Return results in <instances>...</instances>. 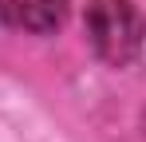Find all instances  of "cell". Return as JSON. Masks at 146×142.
Instances as JSON below:
<instances>
[{"instance_id": "cell-1", "label": "cell", "mask_w": 146, "mask_h": 142, "mask_svg": "<svg viewBox=\"0 0 146 142\" xmlns=\"http://www.w3.org/2000/svg\"><path fill=\"white\" fill-rule=\"evenodd\" d=\"M83 24L95 55L107 59L111 67L134 63L146 44V20L130 0H87Z\"/></svg>"}, {"instance_id": "cell-2", "label": "cell", "mask_w": 146, "mask_h": 142, "mask_svg": "<svg viewBox=\"0 0 146 142\" xmlns=\"http://www.w3.org/2000/svg\"><path fill=\"white\" fill-rule=\"evenodd\" d=\"M63 16H67V0H0V20L32 36L55 32Z\"/></svg>"}]
</instances>
